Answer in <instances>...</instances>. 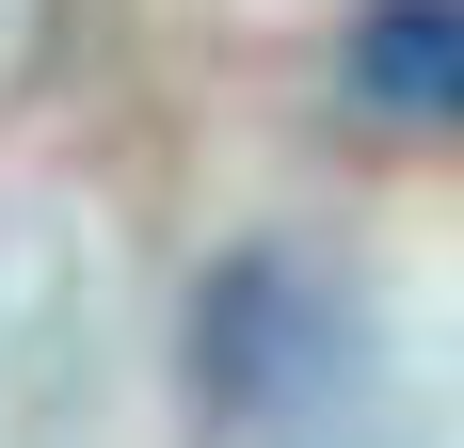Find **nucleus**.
<instances>
[{
  "label": "nucleus",
  "mask_w": 464,
  "mask_h": 448,
  "mask_svg": "<svg viewBox=\"0 0 464 448\" xmlns=\"http://www.w3.org/2000/svg\"><path fill=\"white\" fill-rule=\"evenodd\" d=\"M336 96L384 129H464V0H369L336 33Z\"/></svg>",
  "instance_id": "nucleus-1"
}]
</instances>
